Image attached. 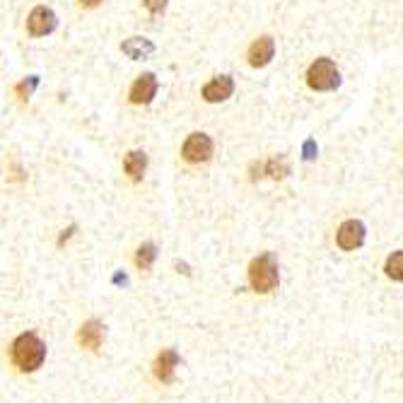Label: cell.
Masks as SVG:
<instances>
[{
    "label": "cell",
    "mask_w": 403,
    "mask_h": 403,
    "mask_svg": "<svg viewBox=\"0 0 403 403\" xmlns=\"http://www.w3.org/2000/svg\"><path fill=\"white\" fill-rule=\"evenodd\" d=\"M44 358H46V345L36 333H22V336L13 343V363L17 365L22 372L39 370Z\"/></svg>",
    "instance_id": "6da1fadb"
},
{
    "label": "cell",
    "mask_w": 403,
    "mask_h": 403,
    "mask_svg": "<svg viewBox=\"0 0 403 403\" xmlns=\"http://www.w3.org/2000/svg\"><path fill=\"white\" fill-rule=\"evenodd\" d=\"M280 273H278V264H275L273 254H261L251 261L249 266V282L256 292L266 295V292H273L278 287Z\"/></svg>",
    "instance_id": "7a4b0ae2"
},
{
    "label": "cell",
    "mask_w": 403,
    "mask_h": 403,
    "mask_svg": "<svg viewBox=\"0 0 403 403\" xmlns=\"http://www.w3.org/2000/svg\"><path fill=\"white\" fill-rule=\"evenodd\" d=\"M307 85L314 92H333L341 87V73H338L336 63L326 56L317 59L307 68Z\"/></svg>",
    "instance_id": "3957f363"
},
{
    "label": "cell",
    "mask_w": 403,
    "mask_h": 403,
    "mask_svg": "<svg viewBox=\"0 0 403 403\" xmlns=\"http://www.w3.org/2000/svg\"><path fill=\"white\" fill-rule=\"evenodd\" d=\"M213 148H215V145H213L211 135L196 130V133L188 135L184 145H181V157H184V162H188V165H206L213 157Z\"/></svg>",
    "instance_id": "277c9868"
},
{
    "label": "cell",
    "mask_w": 403,
    "mask_h": 403,
    "mask_svg": "<svg viewBox=\"0 0 403 403\" xmlns=\"http://www.w3.org/2000/svg\"><path fill=\"white\" fill-rule=\"evenodd\" d=\"M59 27V17L51 8L46 5H36L27 17V31L31 36H49L51 31H56Z\"/></svg>",
    "instance_id": "5b68a950"
},
{
    "label": "cell",
    "mask_w": 403,
    "mask_h": 403,
    "mask_svg": "<svg viewBox=\"0 0 403 403\" xmlns=\"http://www.w3.org/2000/svg\"><path fill=\"white\" fill-rule=\"evenodd\" d=\"M157 87H160V82H157L155 73H143V75L130 85V92H128L130 104H135V107L150 104L157 94Z\"/></svg>",
    "instance_id": "8992f818"
},
{
    "label": "cell",
    "mask_w": 403,
    "mask_h": 403,
    "mask_svg": "<svg viewBox=\"0 0 403 403\" xmlns=\"http://www.w3.org/2000/svg\"><path fill=\"white\" fill-rule=\"evenodd\" d=\"M336 242L343 251H355L365 244V225L360 220H345L336 232Z\"/></svg>",
    "instance_id": "52a82bcc"
},
{
    "label": "cell",
    "mask_w": 403,
    "mask_h": 403,
    "mask_svg": "<svg viewBox=\"0 0 403 403\" xmlns=\"http://www.w3.org/2000/svg\"><path fill=\"white\" fill-rule=\"evenodd\" d=\"M275 59V39L268 34L259 36L247 51V63L251 68H266Z\"/></svg>",
    "instance_id": "ba28073f"
},
{
    "label": "cell",
    "mask_w": 403,
    "mask_h": 403,
    "mask_svg": "<svg viewBox=\"0 0 403 403\" xmlns=\"http://www.w3.org/2000/svg\"><path fill=\"white\" fill-rule=\"evenodd\" d=\"M234 94V80L229 75H218L213 77L211 82H206L201 90V97L206 99L208 104H220L227 102L229 97Z\"/></svg>",
    "instance_id": "9c48e42d"
},
{
    "label": "cell",
    "mask_w": 403,
    "mask_h": 403,
    "mask_svg": "<svg viewBox=\"0 0 403 403\" xmlns=\"http://www.w3.org/2000/svg\"><path fill=\"white\" fill-rule=\"evenodd\" d=\"M176 365H179L176 350H165V353H160L155 360V377L162 381V384H172V381H174Z\"/></svg>",
    "instance_id": "30bf717a"
},
{
    "label": "cell",
    "mask_w": 403,
    "mask_h": 403,
    "mask_svg": "<svg viewBox=\"0 0 403 403\" xmlns=\"http://www.w3.org/2000/svg\"><path fill=\"white\" fill-rule=\"evenodd\" d=\"M121 51L133 61H148L155 54V44L145 36H130L121 44Z\"/></svg>",
    "instance_id": "8fae6325"
},
{
    "label": "cell",
    "mask_w": 403,
    "mask_h": 403,
    "mask_svg": "<svg viewBox=\"0 0 403 403\" xmlns=\"http://www.w3.org/2000/svg\"><path fill=\"white\" fill-rule=\"evenodd\" d=\"M145 169H148V155H145L143 150H130V153L123 157V172L128 174V179L133 181V184L143 181Z\"/></svg>",
    "instance_id": "7c38bea8"
},
{
    "label": "cell",
    "mask_w": 403,
    "mask_h": 403,
    "mask_svg": "<svg viewBox=\"0 0 403 403\" xmlns=\"http://www.w3.org/2000/svg\"><path fill=\"white\" fill-rule=\"evenodd\" d=\"M104 341V326L97 321V319H92V321L82 324L80 326V333H77V343L82 345V348L87 350H97L99 345Z\"/></svg>",
    "instance_id": "4fadbf2b"
},
{
    "label": "cell",
    "mask_w": 403,
    "mask_h": 403,
    "mask_svg": "<svg viewBox=\"0 0 403 403\" xmlns=\"http://www.w3.org/2000/svg\"><path fill=\"white\" fill-rule=\"evenodd\" d=\"M155 259H157V247H155L153 242L140 244L138 251H135V266H138V268H143V271L153 268Z\"/></svg>",
    "instance_id": "5bb4252c"
},
{
    "label": "cell",
    "mask_w": 403,
    "mask_h": 403,
    "mask_svg": "<svg viewBox=\"0 0 403 403\" xmlns=\"http://www.w3.org/2000/svg\"><path fill=\"white\" fill-rule=\"evenodd\" d=\"M264 174H268L271 179H285L290 174V165L285 157H273V160L264 162Z\"/></svg>",
    "instance_id": "9a60e30c"
},
{
    "label": "cell",
    "mask_w": 403,
    "mask_h": 403,
    "mask_svg": "<svg viewBox=\"0 0 403 403\" xmlns=\"http://www.w3.org/2000/svg\"><path fill=\"white\" fill-rule=\"evenodd\" d=\"M36 87H39V75H29L27 80H22V82H17V85H15V97H17L22 104H27Z\"/></svg>",
    "instance_id": "2e32d148"
},
{
    "label": "cell",
    "mask_w": 403,
    "mask_h": 403,
    "mask_svg": "<svg viewBox=\"0 0 403 403\" xmlns=\"http://www.w3.org/2000/svg\"><path fill=\"white\" fill-rule=\"evenodd\" d=\"M403 254L401 251H394V254L386 259V275H389L391 280H403Z\"/></svg>",
    "instance_id": "e0dca14e"
},
{
    "label": "cell",
    "mask_w": 403,
    "mask_h": 403,
    "mask_svg": "<svg viewBox=\"0 0 403 403\" xmlns=\"http://www.w3.org/2000/svg\"><path fill=\"white\" fill-rule=\"evenodd\" d=\"M169 5V0H143V8L148 10L150 15H162Z\"/></svg>",
    "instance_id": "ac0fdd59"
},
{
    "label": "cell",
    "mask_w": 403,
    "mask_h": 403,
    "mask_svg": "<svg viewBox=\"0 0 403 403\" xmlns=\"http://www.w3.org/2000/svg\"><path fill=\"white\" fill-rule=\"evenodd\" d=\"M317 153H319V145H317V140H307L305 143V148H302V157H305L307 162H312L314 157H317Z\"/></svg>",
    "instance_id": "d6986e66"
},
{
    "label": "cell",
    "mask_w": 403,
    "mask_h": 403,
    "mask_svg": "<svg viewBox=\"0 0 403 403\" xmlns=\"http://www.w3.org/2000/svg\"><path fill=\"white\" fill-rule=\"evenodd\" d=\"M104 0H80V8H85V10H94V8H99Z\"/></svg>",
    "instance_id": "ffe728a7"
}]
</instances>
